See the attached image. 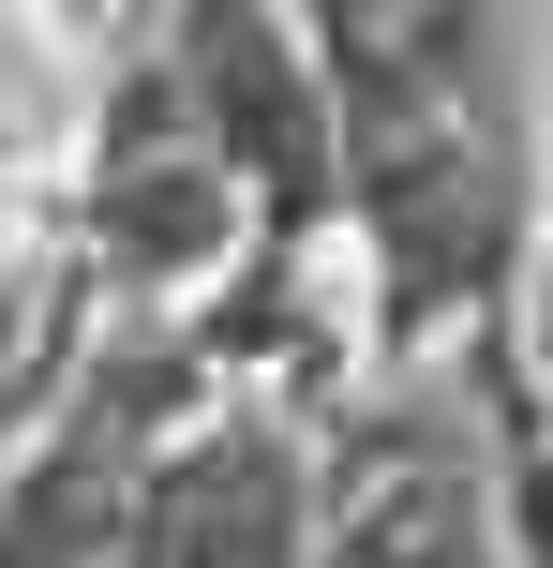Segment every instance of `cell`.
<instances>
[]
</instances>
